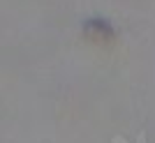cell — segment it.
Listing matches in <instances>:
<instances>
[{"label":"cell","mask_w":155,"mask_h":143,"mask_svg":"<svg viewBox=\"0 0 155 143\" xmlns=\"http://www.w3.org/2000/svg\"><path fill=\"white\" fill-rule=\"evenodd\" d=\"M114 143H127L123 136H114ZM139 143H146V132H141L139 134Z\"/></svg>","instance_id":"6da1fadb"}]
</instances>
